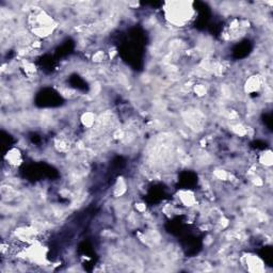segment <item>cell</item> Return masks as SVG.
<instances>
[{
	"label": "cell",
	"instance_id": "obj_6",
	"mask_svg": "<svg viewBox=\"0 0 273 273\" xmlns=\"http://www.w3.org/2000/svg\"><path fill=\"white\" fill-rule=\"evenodd\" d=\"M7 160L8 163L11 164V166L16 167L19 166V164L21 163L22 161V157H21V154L19 150H11L10 152H8V155H7Z\"/></svg>",
	"mask_w": 273,
	"mask_h": 273
},
{
	"label": "cell",
	"instance_id": "obj_5",
	"mask_svg": "<svg viewBox=\"0 0 273 273\" xmlns=\"http://www.w3.org/2000/svg\"><path fill=\"white\" fill-rule=\"evenodd\" d=\"M178 202L185 207H192L196 204V196L191 190H180L178 192Z\"/></svg>",
	"mask_w": 273,
	"mask_h": 273
},
{
	"label": "cell",
	"instance_id": "obj_4",
	"mask_svg": "<svg viewBox=\"0 0 273 273\" xmlns=\"http://www.w3.org/2000/svg\"><path fill=\"white\" fill-rule=\"evenodd\" d=\"M264 85V78L260 75L250 76L244 82V91L249 94L258 93Z\"/></svg>",
	"mask_w": 273,
	"mask_h": 273
},
{
	"label": "cell",
	"instance_id": "obj_7",
	"mask_svg": "<svg viewBox=\"0 0 273 273\" xmlns=\"http://www.w3.org/2000/svg\"><path fill=\"white\" fill-rule=\"evenodd\" d=\"M258 162L263 164L265 168H270L273 162V155L270 150H265L263 153L259 154Z\"/></svg>",
	"mask_w": 273,
	"mask_h": 273
},
{
	"label": "cell",
	"instance_id": "obj_2",
	"mask_svg": "<svg viewBox=\"0 0 273 273\" xmlns=\"http://www.w3.org/2000/svg\"><path fill=\"white\" fill-rule=\"evenodd\" d=\"M27 25L30 32L38 39H47L57 29V22L47 11L41 8L33 9L27 17Z\"/></svg>",
	"mask_w": 273,
	"mask_h": 273
},
{
	"label": "cell",
	"instance_id": "obj_3",
	"mask_svg": "<svg viewBox=\"0 0 273 273\" xmlns=\"http://www.w3.org/2000/svg\"><path fill=\"white\" fill-rule=\"evenodd\" d=\"M241 264L250 272H264L266 270L265 261L258 255L247 253L242 256Z\"/></svg>",
	"mask_w": 273,
	"mask_h": 273
},
{
	"label": "cell",
	"instance_id": "obj_1",
	"mask_svg": "<svg viewBox=\"0 0 273 273\" xmlns=\"http://www.w3.org/2000/svg\"><path fill=\"white\" fill-rule=\"evenodd\" d=\"M164 19L174 27H186L195 20V9L190 1H169L163 4Z\"/></svg>",
	"mask_w": 273,
	"mask_h": 273
}]
</instances>
